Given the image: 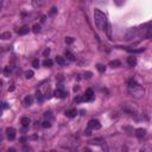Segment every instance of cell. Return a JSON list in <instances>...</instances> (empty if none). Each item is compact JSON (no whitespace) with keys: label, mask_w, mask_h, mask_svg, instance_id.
I'll list each match as a JSON object with an SVG mask.
<instances>
[{"label":"cell","mask_w":152,"mask_h":152,"mask_svg":"<svg viewBox=\"0 0 152 152\" xmlns=\"http://www.w3.org/2000/svg\"><path fill=\"white\" fill-rule=\"evenodd\" d=\"M76 114H77V111L74 109V108H72V109H69V111L65 112V115H67L68 118H75Z\"/></svg>","instance_id":"cell-14"},{"label":"cell","mask_w":152,"mask_h":152,"mask_svg":"<svg viewBox=\"0 0 152 152\" xmlns=\"http://www.w3.org/2000/svg\"><path fill=\"white\" fill-rule=\"evenodd\" d=\"M32 103H33V96L32 95H26L25 99H24V105L29 107V106H31Z\"/></svg>","instance_id":"cell-9"},{"label":"cell","mask_w":152,"mask_h":152,"mask_svg":"<svg viewBox=\"0 0 152 152\" xmlns=\"http://www.w3.org/2000/svg\"><path fill=\"white\" fill-rule=\"evenodd\" d=\"M126 50L127 51H130V52H141V51H144V49H140V50H135V49H130V48H126Z\"/></svg>","instance_id":"cell-28"},{"label":"cell","mask_w":152,"mask_h":152,"mask_svg":"<svg viewBox=\"0 0 152 152\" xmlns=\"http://www.w3.org/2000/svg\"><path fill=\"white\" fill-rule=\"evenodd\" d=\"M56 12H57V9L56 7H52V9L50 10V14H55Z\"/></svg>","instance_id":"cell-37"},{"label":"cell","mask_w":152,"mask_h":152,"mask_svg":"<svg viewBox=\"0 0 152 152\" xmlns=\"http://www.w3.org/2000/svg\"><path fill=\"white\" fill-rule=\"evenodd\" d=\"M145 37H147L148 39H152V26L148 29V31H147V33H146V36Z\"/></svg>","instance_id":"cell-30"},{"label":"cell","mask_w":152,"mask_h":152,"mask_svg":"<svg viewBox=\"0 0 152 152\" xmlns=\"http://www.w3.org/2000/svg\"><path fill=\"white\" fill-rule=\"evenodd\" d=\"M11 71H12V69H11V67H6V68L4 69V75H5V76H10Z\"/></svg>","instance_id":"cell-27"},{"label":"cell","mask_w":152,"mask_h":152,"mask_svg":"<svg viewBox=\"0 0 152 152\" xmlns=\"http://www.w3.org/2000/svg\"><path fill=\"white\" fill-rule=\"evenodd\" d=\"M90 132H92V128H90V127H88V128H87V130L85 131V134H86V135H87V137H89L90 134H92V133H90Z\"/></svg>","instance_id":"cell-35"},{"label":"cell","mask_w":152,"mask_h":152,"mask_svg":"<svg viewBox=\"0 0 152 152\" xmlns=\"http://www.w3.org/2000/svg\"><path fill=\"white\" fill-rule=\"evenodd\" d=\"M32 32H33V33H39L40 32V25L39 24H35V25H33V26H32Z\"/></svg>","instance_id":"cell-20"},{"label":"cell","mask_w":152,"mask_h":152,"mask_svg":"<svg viewBox=\"0 0 152 152\" xmlns=\"http://www.w3.org/2000/svg\"><path fill=\"white\" fill-rule=\"evenodd\" d=\"M79 89H80V87H79V86H75V87H74V92H77Z\"/></svg>","instance_id":"cell-40"},{"label":"cell","mask_w":152,"mask_h":152,"mask_svg":"<svg viewBox=\"0 0 152 152\" xmlns=\"http://www.w3.org/2000/svg\"><path fill=\"white\" fill-rule=\"evenodd\" d=\"M65 43H67V44H72V43H74V38L67 37V38H65Z\"/></svg>","instance_id":"cell-32"},{"label":"cell","mask_w":152,"mask_h":152,"mask_svg":"<svg viewBox=\"0 0 152 152\" xmlns=\"http://www.w3.org/2000/svg\"><path fill=\"white\" fill-rule=\"evenodd\" d=\"M54 95H55V98H58V99H64V98H67V93L64 92L63 89H56L54 92Z\"/></svg>","instance_id":"cell-7"},{"label":"cell","mask_w":152,"mask_h":152,"mask_svg":"<svg viewBox=\"0 0 152 152\" xmlns=\"http://www.w3.org/2000/svg\"><path fill=\"white\" fill-rule=\"evenodd\" d=\"M56 63H57L58 65H64L65 64V59L63 57H61V56H57L56 57Z\"/></svg>","instance_id":"cell-17"},{"label":"cell","mask_w":152,"mask_h":152,"mask_svg":"<svg viewBox=\"0 0 152 152\" xmlns=\"http://www.w3.org/2000/svg\"><path fill=\"white\" fill-rule=\"evenodd\" d=\"M90 144H93V145H101L102 143H105L103 141L102 138H98V139H94V140H92V141H89Z\"/></svg>","instance_id":"cell-18"},{"label":"cell","mask_w":152,"mask_h":152,"mask_svg":"<svg viewBox=\"0 0 152 152\" xmlns=\"http://www.w3.org/2000/svg\"><path fill=\"white\" fill-rule=\"evenodd\" d=\"M0 38L3 40H7V39H10L11 38V32H3L1 35H0Z\"/></svg>","instance_id":"cell-15"},{"label":"cell","mask_w":152,"mask_h":152,"mask_svg":"<svg viewBox=\"0 0 152 152\" xmlns=\"http://www.w3.org/2000/svg\"><path fill=\"white\" fill-rule=\"evenodd\" d=\"M44 118L48 120V119H51L52 118V115H51V112H45L44 113Z\"/></svg>","instance_id":"cell-33"},{"label":"cell","mask_w":152,"mask_h":152,"mask_svg":"<svg viewBox=\"0 0 152 152\" xmlns=\"http://www.w3.org/2000/svg\"><path fill=\"white\" fill-rule=\"evenodd\" d=\"M92 76H93V74L90 71H86L85 74H83V77H85V79H90Z\"/></svg>","instance_id":"cell-31"},{"label":"cell","mask_w":152,"mask_h":152,"mask_svg":"<svg viewBox=\"0 0 152 152\" xmlns=\"http://www.w3.org/2000/svg\"><path fill=\"white\" fill-rule=\"evenodd\" d=\"M1 107H3V109H7L10 107V105L7 102H3L1 103Z\"/></svg>","instance_id":"cell-36"},{"label":"cell","mask_w":152,"mask_h":152,"mask_svg":"<svg viewBox=\"0 0 152 152\" xmlns=\"http://www.w3.org/2000/svg\"><path fill=\"white\" fill-rule=\"evenodd\" d=\"M6 135H7V138L10 140H13L16 138V130H14L13 127H7L6 128Z\"/></svg>","instance_id":"cell-6"},{"label":"cell","mask_w":152,"mask_h":152,"mask_svg":"<svg viewBox=\"0 0 152 152\" xmlns=\"http://www.w3.org/2000/svg\"><path fill=\"white\" fill-rule=\"evenodd\" d=\"M134 134H135V137H137V138L143 139L144 137L146 135V130H145V128H137Z\"/></svg>","instance_id":"cell-8"},{"label":"cell","mask_w":152,"mask_h":152,"mask_svg":"<svg viewBox=\"0 0 152 152\" xmlns=\"http://www.w3.org/2000/svg\"><path fill=\"white\" fill-rule=\"evenodd\" d=\"M33 75H35V74H33V71H32V70H27V71L25 72V77H26L27 80H29V79H32V77H33Z\"/></svg>","instance_id":"cell-25"},{"label":"cell","mask_w":152,"mask_h":152,"mask_svg":"<svg viewBox=\"0 0 152 152\" xmlns=\"http://www.w3.org/2000/svg\"><path fill=\"white\" fill-rule=\"evenodd\" d=\"M49 54H50V50H49V49H46V50L44 51V56H48Z\"/></svg>","instance_id":"cell-39"},{"label":"cell","mask_w":152,"mask_h":152,"mask_svg":"<svg viewBox=\"0 0 152 152\" xmlns=\"http://www.w3.org/2000/svg\"><path fill=\"white\" fill-rule=\"evenodd\" d=\"M45 0H32V6L35 7V9H39L42 7V5L44 4Z\"/></svg>","instance_id":"cell-12"},{"label":"cell","mask_w":152,"mask_h":152,"mask_svg":"<svg viewBox=\"0 0 152 152\" xmlns=\"http://www.w3.org/2000/svg\"><path fill=\"white\" fill-rule=\"evenodd\" d=\"M120 61H118V59H114V61H111L109 62V67H112V68H118V67H120Z\"/></svg>","instance_id":"cell-16"},{"label":"cell","mask_w":152,"mask_h":152,"mask_svg":"<svg viewBox=\"0 0 152 152\" xmlns=\"http://www.w3.org/2000/svg\"><path fill=\"white\" fill-rule=\"evenodd\" d=\"M94 20H95V24L98 25V27L100 30L102 31H106L108 29V22H107V17L106 14L103 13L102 11L100 10H95L94 11Z\"/></svg>","instance_id":"cell-1"},{"label":"cell","mask_w":152,"mask_h":152,"mask_svg":"<svg viewBox=\"0 0 152 152\" xmlns=\"http://www.w3.org/2000/svg\"><path fill=\"white\" fill-rule=\"evenodd\" d=\"M52 61H51V59H49V58H46V59H44V62H43V65H44V67H48V68H50L51 67V65H52Z\"/></svg>","instance_id":"cell-21"},{"label":"cell","mask_w":152,"mask_h":152,"mask_svg":"<svg viewBox=\"0 0 152 152\" xmlns=\"http://www.w3.org/2000/svg\"><path fill=\"white\" fill-rule=\"evenodd\" d=\"M88 127H90L92 130H100V128H101V124H100L99 120L92 119V120L88 122Z\"/></svg>","instance_id":"cell-5"},{"label":"cell","mask_w":152,"mask_h":152,"mask_svg":"<svg viewBox=\"0 0 152 152\" xmlns=\"http://www.w3.org/2000/svg\"><path fill=\"white\" fill-rule=\"evenodd\" d=\"M144 93H145V90H144V88L140 85H137V86H134V87H130L128 88V94L135 99L143 98Z\"/></svg>","instance_id":"cell-2"},{"label":"cell","mask_w":152,"mask_h":152,"mask_svg":"<svg viewBox=\"0 0 152 152\" xmlns=\"http://www.w3.org/2000/svg\"><path fill=\"white\" fill-rule=\"evenodd\" d=\"M82 1H83V0H82Z\"/></svg>","instance_id":"cell-41"},{"label":"cell","mask_w":152,"mask_h":152,"mask_svg":"<svg viewBox=\"0 0 152 152\" xmlns=\"http://www.w3.org/2000/svg\"><path fill=\"white\" fill-rule=\"evenodd\" d=\"M42 126L44 127V128H50L51 127V121L50 120H45L42 122Z\"/></svg>","instance_id":"cell-22"},{"label":"cell","mask_w":152,"mask_h":152,"mask_svg":"<svg viewBox=\"0 0 152 152\" xmlns=\"http://www.w3.org/2000/svg\"><path fill=\"white\" fill-rule=\"evenodd\" d=\"M20 124L23 125V127H29L30 124H31V120H30V118H27V116H23L22 120H20Z\"/></svg>","instance_id":"cell-10"},{"label":"cell","mask_w":152,"mask_h":152,"mask_svg":"<svg viewBox=\"0 0 152 152\" xmlns=\"http://www.w3.org/2000/svg\"><path fill=\"white\" fill-rule=\"evenodd\" d=\"M82 101H83V96H76L75 98V102L80 103V102H82Z\"/></svg>","instance_id":"cell-34"},{"label":"cell","mask_w":152,"mask_h":152,"mask_svg":"<svg viewBox=\"0 0 152 152\" xmlns=\"http://www.w3.org/2000/svg\"><path fill=\"white\" fill-rule=\"evenodd\" d=\"M19 141H20V143H25V141H26V137H22V138L19 139Z\"/></svg>","instance_id":"cell-38"},{"label":"cell","mask_w":152,"mask_h":152,"mask_svg":"<svg viewBox=\"0 0 152 152\" xmlns=\"http://www.w3.org/2000/svg\"><path fill=\"white\" fill-rule=\"evenodd\" d=\"M139 35H140V31H139L138 27H131V29H128L127 32H126L125 39L126 40H132V39H134V38H137Z\"/></svg>","instance_id":"cell-3"},{"label":"cell","mask_w":152,"mask_h":152,"mask_svg":"<svg viewBox=\"0 0 152 152\" xmlns=\"http://www.w3.org/2000/svg\"><path fill=\"white\" fill-rule=\"evenodd\" d=\"M96 69H98L100 72H105V70H106V67H105L103 64H100V63H99L98 65H96Z\"/></svg>","instance_id":"cell-24"},{"label":"cell","mask_w":152,"mask_h":152,"mask_svg":"<svg viewBox=\"0 0 152 152\" xmlns=\"http://www.w3.org/2000/svg\"><path fill=\"white\" fill-rule=\"evenodd\" d=\"M94 100V92L93 89H87L83 95V101H93Z\"/></svg>","instance_id":"cell-4"},{"label":"cell","mask_w":152,"mask_h":152,"mask_svg":"<svg viewBox=\"0 0 152 152\" xmlns=\"http://www.w3.org/2000/svg\"><path fill=\"white\" fill-rule=\"evenodd\" d=\"M36 99H37V101H38L39 103H42V102H43V100H44V96L42 95V93H40L39 90L36 93Z\"/></svg>","instance_id":"cell-19"},{"label":"cell","mask_w":152,"mask_h":152,"mask_svg":"<svg viewBox=\"0 0 152 152\" xmlns=\"http://www.w3.org/2000/svg\"><path fill=\"white\" fill-rule=\"evenodd\" d=\"M127 64H128L130 67H134V65L137 64V58L134 57V56L128 57V58H127Z\"/></svg>","instance_id":"cell-13"},{"label":"cell","mask_w":152,"mask_h":152,"mask_svg":"<svg viewBox=\"0 0 152 152\" xmlns=\"http://www.w3.org/2000/svg\"><path fill=\"white\" fill-rule=\"evenodd\" d=\"M65 56L68 57V59H70V61H75V56H74L70 51H65Z\"/></svg>","instance_id":"cell-23"},{"label":"cell","mask_w":152,"mask_h":152,"mask_svg":"<svg viewBox=\"0 0 152 152\" xmlns=\"http://www.w3.org/2000/svg\"><path fill=\"white\" fill-rule=\"evenodd\" d=\"M138 83H137V81L134 80V79H131V80H128V88L130 87H134V86H137Z\"/></svg>","instance_id":"cell-26"},{"label":"cell","mask_w":152,"mask_h":152,"mask_svg":"<svg viewBox=\"0 0 152 152\" xmlns=\"http://www.w3.org/2000/svg\"><path fill=\"white\" fill-rule=\"evenodd\" d=\"M32 67L33 68L39 67V61H38V59H33V61H32Z\"/></svg>","instance_id":"cell-29"},{"label":"cell","mask_w":152,"mask_h":152,"mask_svg":"<svg viewBox=\"0 0 152 152\" xmlns=\"http://www.w3.org/2000/svg\"><path fill=\"white\" fill-rule=\"evenodd\" d=\"M29 32H30V27L27 26V25H24V26H22L18 30V33H19V35H22V36H24V35H27Z\"/></svg>","instance_id":"cell-11"}]
</instances>
